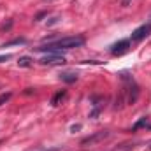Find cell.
<instances>
[{"instance_id":"6da1fadb","label":"cell","mask_w":151,"mask_h":151,"mask_svg":"<svg viewBox=\"0 0 151 151\" xmlns=\"http://www.w3.org/2000/svg\"><path fill=\"white\" fill-rule=\"evenodd\" d=\"M84 44V37L81 35H76V37H63L56 42H51L47 46H42L37 47V51H49V53H55L58 49H72V47H81Z\"/></svg>"},{"instance_id":"7a4b0ae2","label":"cell","mask_w":151,"mask_h":151,"mask_svg":"<svg viewBox=\"0 0 151 151\" xmlns=\"http://www.w3.org/2000/svg\"><path fill=\"white\" fill-rule=\"evenodd\" d=\"M111 134L107 132V130H102V132H97V134H93V135H90V137H86V139H83L81 141V146H91V144H95V142H100V141H104V139H107Z\"/></svg>"},{"instance_id":"3957f363","label":"cell","mask_w":151,"mask_h":151,"mask_svg":"<svg viewBox=\"0 0 151 151\" xmlns=\"http://www.w3.org/2000/svg\"><path fill=\"white\" fill-rule=\"evenodd\" d=\"M150 34H151V25H141L139 28H135L132 32V40L134 42H139V40L146 39Z\"/></svg>"},{"instance_id":"277c9868","label":"cell","mask_w":151,"mask_h":151,"mask_svg":"<svg viewBox=\"0 0 151 151\" xmlns=\"http://www.w3.org/2000/svg\"><path fill=\"white\" fill-rule=\"evenodd\" d=\"M40 63H44V65H63L65 58L60 55H49V56H44L40 60Z\"/></svg>"},{"instance_id":"5b68a950","label":"cell","mask_w":151,"mask_h":151,"mask_svg":"<svg viewBox=\"0 0 151 151\" xmlns=\"http://www.w3.org/2000/svg\"><path fill=\"white\" fill-rule=\"evenodd\" d=\"M128 47H130V40H119V42L111 46V53L113 55H123L128 51Z\"/></svg>"},{"instance_id":"8992f818","label":"cell","mask_w":151,"mask_h":151,"mask_svg":"<svg viewBox=\"0 0 151 151\" xmlns=\"http://www.w3.org/2000/svg\"><path fill=\"white\" fill-rule=\"evenodd\" d=\"M141 142H123V144H119V146H116L114 148V151H132V150H135L137 146H139Z\"/></svg>"},{"instance_id":"52a82bcc","label":"cell","mask_w":151,"mask_h":151,"mask_svg":"<svg viewBox=\"0 0 151 151\" xmlns=\"http://www.w3.org/2000/svg\"><path fill=\"white\" fill-rule=\"evenodd\" d=\"M148 119H150V118H141V119H139V121L132 127V130H130V132H137V130H139V128H142V127H150Z\"/></svg>"},{"instance_id":"ba28073f","label":"cell","mask_w":151,"mask_h":151,"mask_svg":"<svg viewBox=\"0 0 151 151\" xmlns=\"http://www.w3.org/2000/svg\"><path fill=\"white\" fill-rule=\"evenodd\" d=\"M60 79L65 81V83H76L77 81V76L70 74V72H65V74H60Z\"/></svg>"},{"instance_id":"9c48e42d","label":"cell","mask_w":151,"mask_h":151,"mask_svg":"<svg viewBox=\"0 0 151 151\" xmlns=\"http://www.w3.org/2000/svg\"><path fill=\"white\" fill-rule=\"evenodd\" d=\"M65 95H67V93H65L63 90H62V91H58V93L51 99V104H53V106H58V102H60L62 99H65Z\"/></svg>"},{"instance_id":"30bf717a","label":"cell","mask_w":151,"mask_h":151,"mask_svg":"<svg viewBox=\"0 0 151 151\" xmlns=\"http://www.w3.org/2000/svg\"><path fill=\"white\" fill-rule=\"evenodd\" d=\"M18 65H19V67H30V65H32V58H28V56H21L19 62H18Z\"/></svg>"},{"instance_id":"8fae6325","label":"cell","mask_w":151,"mask_h":151,"mask_svg":"<svg viewBox=\"0 0 151 151\" xmlns=\"http://www.w3.org/2000/svg\"><path fill=\"white\" fill-rule=\"evenodd\" d=\"M25 42V39H14V40H11V42H5L2 47H9V46H16V44H23Z\"/></svg>"},{"instance_id":"7c38bea8","label":"cell","mask_w":151,"mask_h":151,"mask_svg":"<svg viewBox=\"0 0 151 151\" xmlns=\"http://www.w3.org/2000/svg\"><path fill=\"white\" fill-rule=\"evenodd\" d=\"M9 58H11V55H0V63L2 62H7Z\"/></svg>"},{"instance_id":"4fadbf2b","label":"cell","mask_w":151,"mask_h":151,"mask_svg":"<svg viewBox=\"0 0 151 151\" xmlns=\"http://www.w3.org/2000/svg\"><path fill=\"white\" fill-rule=\"evenodd\" d=\"M35 151H60V148H53V150H42V148H39Z\"/></svg>"},{"instance_id":"5bb4252c","label":"cell","mask_w":151,"mask_h":151,"mask_svg":"<svg viewBox=\"0 0 151 151\" xmlns=\"http://www.w3.org/2000/svg\"><path fill=\"white\" fill-rule=\"evenodd\" d=\"M128 4H130V0H121V5H123V7H127Z\"/></svg>"},{"instance_id":"9a60e30c","label":"cell","mask_w":151,"mask_h":151,"mask_svg":"<svg viewBox=\"0 0 151 151\" xmlns=\"http://www.w3.org/2000/svg\"><path fill=\"white\" fill-rule=\"evenodd\" d=\"M148 128H151V125H150V127H148Z\"/></svg>"}]
</instances>
